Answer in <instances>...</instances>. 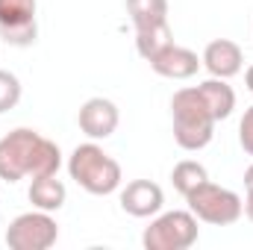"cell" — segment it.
I'll return each mask as SVG.
<instances>
[{
    "label": "cell",
    "mask_w": 253,
    "mask_h": 250,
    "mask_svg": "<svg viewBox=\"0 0 253 250\" xmlns=\"http://www.w3.org/2000/svg\"><path fill=\"white\" fill-rule=\"evenodd\" d=\"M62 150L56 141L44 138L30 126H18L0 138V180L18 183L24 177H47L59 174Z\"/></svg>",
    "instance_id": "6da1fadb"
},
{
    "label": "cell",
    "mask_w": 253,
    "mask_h": 250,
    "mask_svg": "<svg viewBox=\"0 0 253 250\" xmlns=\"http://www.w3.org/2000/svg\"><path fill=\"white\" fill-rule=\"evenodd\" d=\"M171 121H174V141L183 150H203L215 135V115L209 112L206 100L200 97L197 85L180 88L171 97Z\"/></svg>",
    "instance_id": "7a4b0ae2"
},
{
    "label": "cell",
    "mask_w": 253,
    "mask_h": 250,
    "mask_svg": "<svg viewBox=\"0 0 253 250\" xmlns=\"http://www.w3.org/2000/svg\"><path fill=\"white\" fill-rule=\"evenodd\" d=\"M68 174L77 186L88 194H112L121 188V165L97 144V141H85V144H77L74 153L68 156Z\"/></svg>",
    "instance_id": "3957f363"
},
{
    "label": "cell",
    "mask_w": 253,
    "mask_h": 250,
    "mask_svg": "<svg viewBox=\"0 0 253 250\" xmlns=\"http://www.w3.org/2000/svg\"><path fill=\"white\" fill-rule=\"evenodd\" d=\"M200 227L191 209H174L150 218V227L141 233V245L147 250H189L197 245Z\"/></svg>",
    "instance_id": "277c9868"
},
{
    "label": "cell",
    "mask_w": 253,
    "mask_h": 250,
    "mask_svg": "<svg viewBox=\"0 0 253 250\" xmlns=\"http://www.w3.org/2000/svg\"><path fill=\"white\" fill-rule=\"evenodd\" d=\"M186 203L197 221L212 224V227H230L242 218V197L233 188H224L212 180L191 188L186 194Z\"/></svg>",
    "instance_id": "5b68a950"
},
{
    "label": "cell",
    "mask_w": 253,
    "mask_h": 250,
    "mask_svg": "<svg viewBox=\"0 0 253 250\" xmlns=\"http://www.w3.org/2000/svg\"><path fill=\"white\" fill-rule=\"evenodd\" d=\"M56 239H59V224L44 209L24 212L6 227L9 250H47L56 245Z\"/></svg>",
    "instance_id": "8992f818"
},
{
    "label": "cell",
    "mask_w": 253,
    "mask_h": 250,
    "mask_svg": "<svg viewBox=\"0 0 253 250\" xmlns=\"http://www.w3.org/2000/svg\"><path fill=\"white\" fill-rule=\"evenodd\" d=\"M36 0H0V39L12 47H30L39 39Z\"/></svg>",
    "instance_id": "52a82bcc"
},
{
    "label": "cell",
    "mask_w": 253,
    "mask_h": 250,
    "mask_svg": "<svg viewBox=\"0 0 253 250\" xmlns=\"http://www.w3.org/2000/svg\"><path fill=\"white\" fill-rule=\"evenodd\" d=\"M118 121H121V112H118V106L109 97H88L80 106V115H77L80 129L91 141H106L118 129Z\"/></svg>",
    "instance_id": "ba28073f"
},
{
    "label": "cell",
    "mask_w": 253,
    "mask_h": 250,
    "mask_svg": "<svg viewBox=\"0 0 253 250\" xmlns=\"http://www.w3.org/2000/svg\"><path fill=\"white\" fill-rule=\"evenodd\" d=\"M121 209L132 218H153L165 206V191L153 180H132L121 188Z\"/></svg>",
    "instance_id": "9c48e42d"
},
{
    "label": "cell",
    "mask_w": 253,
    "mask_h": 250,
    "mask_svg": "<svg viewBox=\"0 0 253 250\" xmlns=\"http://www.w3.org/2000/svg\"><path fill=\"white\" fill-rule=\"evenodd\" d=\"M200 65L209 71V77H218V80H233L236 74H242L245 68V53L242 47L233 42V39H215L203 47V56Z\"/></svg>",
    "instance_id": "30bf717a"
},
{
    "label": "cell",
    "mask_w": 253,
    "mask_h": 250,
    "mask_svg": "<svg viewBox=\"0 0 253 250\" xmlns=\"http://www.w3.org/2000/svg\"><path fill=\"white\" fill-rule=\"evenodd\" d=\"M150 68L159 77H165V80H191L200 71V56L194 50H189V47L171 42L162 53H156L150 59Z\"/></svg>",
    "instance_id": "8fae6325"
},
{
    "label": "cell",
    "mask_w": 253,
    "mask_h": 250,
    "mask_svg": "<svg viewBox=\"0 0 253 250\" xmlns=\"http://www.w3.org/2000/svg\"><path fill=\"white\" fill-rule=\"evenodd\" d=\"M30 203L36 209H44V212H59L68 200V188L56 174H47V177H33L30 180V191H27Z\"/></svg>",
    "instance_id": "7c38bea8"
},
{
    "label": "cell",
    "mask_w": 253,
    "mask_h": 250,
    "mask_svg": "<svg viewBox=\"0 0 253 250\" xmlns=\"http://www.w3.org/2000/svg\"><path fill=\"white\" fill-rule=\"evenodd\" d=\"M197 91H200V97L206 100V106H209V112L215 115V121H224V118L233 115V109H236V91H233V85H230L227 80L209 77V80H203V83L197 85Z\"/></svg>",
    "instance_id": "4fadbf2b"
},
{
    "label": "cell",
    "mask_w": 253,
    "mask_h": 250,
    "mask_svg": "<svg viewBox=\"0 0 253 250\" xmlns=\"http://www.w3.org/2000/svg\"><path fill=\"white\" fill-rule=\"evenodd\" d=\"M174 42V33H171V24H156V27H144V30H135V50L144 62H150L156 53H162L168 44Z\"/></svg>",
    "instance_id": "5bb4252c"
},
{
    "label": "cell",
    "mask_w": 253,
    "mask_h": 250,
    "mask_svg": "<svg viewBox=\"0 0 253 250\" xmlns=\"http://www.w3.org/2000/svg\"><path fill=\"white\" fill-rule=\"evenodd\" d=\"M126 15L135 30L168 21V0H126Z\"/></svg>",
    "instance_id": "9a60e30c"
},
{
    "label": "cell",
    "mask_w": 253,
    "mask_h": 250,
    "mask_svg": "<svg viewBox=\"0 0 253 250\" xmlns=\"http://www.w3.org/2000/svg\"><path fill=\"white\" fill-rule=\"evenodd\" d=\"M209 180V174H206V168L197 162V159H183V162H177L174 165V171H171V183L174 188L186 197L191 188H197L200 183H206Z\"/></svg>",
    "instance_id": "2e32d148"
},
{
    "label": "cell",
    "mask_w": 253,
    "mask_h": 250,
    "mask_svg": "<svg viewBox=\"0 0 253 250\" xmlns=\"http://www.w3.org/2000/svg\"><path fill=\"white\" fill-rule=\"evenodd\" d=\"M21 94H24L21 80H18L12 71H3V68H0V115L9 112V109H15V106L21 103Z\"/></svg>",
    "instance_id": "e0dca14e"
},
{
    "label": "cell",
    "mask_w": 253,
    "mask_h": 250,
    "mask_svg": "<svg viewBox=\"0 0 253 250\" xmlns=\"http://www.w3.org/2000/svg\"><path fill=\"white\" fill-rule=\"evenodd\" d=\"M239 144L248 156H253V103L245 109V115L239 121Z\"/></svg>",
    "instance_id": "ac0fdd59"
},
{
    "label": "cell",
    "mask_w": 253,
    "mask_h": 250,
    "mask_svg": "<svg viewBox=\"0 0 253 250\" xmlns=\"http://www.w3.org/2000/svg\"><path fill=\"white\" fill-rule=\"evenodd\" d=\"M242 215L253 224V191H248V194H245V200H242Z\"/></svg>",
    "instance_id": "d6986e66"
},
{
    "label": "cell",
    "mask_w": 253,
    "mask_h": 250,
    "mask_svg": "<svg viewBox=\"0 0 253 250\" xmlns=\"http://www.w3.org/2000/svg\"><path fill=\"white\" fill-rule=\"evenodd\" d=\"M245 188L253 191V165H248V171H245Z\"/></svg>",
    "instance_id": "ffe728a7"
},
{
    "label": "cell",
    "mask_w": 253,
    "mask_h": 250,
    "mask_svg": "<svg viewBox=\"0 0 253 250\" xmlns=\"http://www.w3.org/2000/svg\"><path fill=\"white\" fill-rule=\"evenodd\" d=\"M245 85H248V88L253 91V65L248 68V71H245Z\"/></svg>",
    "instance_id": "44dd1931"
}]
</instances>
